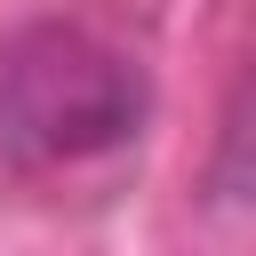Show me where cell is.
<instances>
[{
  "mask_svg": "<svg viewBox=\"0 0 256 256\" xmlns=\"http://www.w3.org/2000/svg\"><path fill=\"white\" fill-rule=\"evenodd\" d=\"M144 128V72L88 24H24L0 40V168L64 176L112 160Z\"/></svg>",
  "mask_w": 256,
  "mask_h": 256,
  "instance_id": "obj_1",
  "label": "cell"
}]
</instances>
